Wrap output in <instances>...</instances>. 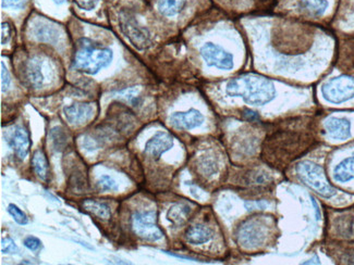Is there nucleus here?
I'll use <instances>...</instances> for the list:
<instances>
[{
  "label": "nucleus",
  "mask_w": 354,
  "mask_h": 265,
  "mask_svg": "<svg viewBox=\"0 0 354 265\" xmlns=\"http://www.w3.org/2000/svg\"><path fill=\"white\" fill-rule=\"evenodd\" d=\"M173 147V138L168 133H164L159 131L156 133L152 138L145 144L144 152L146 155L150 157L158 158L161 157L166 151H168Z\"/></svg>",
  "instance_id": "9b49d317"
},
{
  "label": "nucleus",
  "mask_w": 354,
  "mask_h": 265,
  "mask_svg": "<svg viewBox=\"0 0 354 265\" xmlns=\"http://www.w3.org/2000/svg\"><path fill=\"white\" fill-rule=\"evenodd\" d=\"M8 212L11 216H12V219L14 220V222H17L18 224L20 225H26L28 224V216L24 213L20 208L16 206V204H9L8 206Z\"/></svg>",
  "instance_id": "393cba45"
},
{
  "label": "nucleus",
  "mask_w": 354,
  "mask_h": 265,
  "mask_svg": "<svg viewBox=\"0 0 354 265\" xmlns=\"http://www.w3.org/2000/svg\"><path fill=\"white\" fill-rule=\"evenodd\" d=\"M112 57L114 54L109 48L95 46L91 41L82 39L78 50L75 52L71 67L79 72L94 75L108 67Z\"/></svg>",
  "instance_id": "7ed1b4c3"
},
{
  "label": "nucleus",
  "mask_w": 354,
  "mask_h": 265,
  "mask_svg": "<svg viewBox=\"0 0 354 265\" xmlns=\"http://www.w3.org/2000/svg\"><path fill=\"white\" fill-rule=\"evenodd\" d=\"M79 8L83 9V10L91 11L95 8L99 0H73Z\"/></svg>",
  "instance_id": "7c9ffc66"
},
{
  "label": "nucleus",
  "mask_w": 354,
  "mask_h": 265,
  "mask_svg": "<svg viewBox=\"0 0 354 265\" xmlns=\"http://www.w3.org/2000/svg\"><path fill=\"white\" fill-rule=\"evenodd\" d=\"M54 1H55V3H59V5H60V3H65V0H54Z\"/></svg>",
  "instance_id": "f704fd0d"
},
{
  "label": "nucleus",
  "mask_w": 354,
  "mask_h": 265,
  "mask_svg": "<svg viewBox=\"0 0 354 265\" xmlns=\"http://www.w3.org/2000/svg\"><path fill=\"white\" fill-rule=\"evenodd\" d=\"M62 131L63 129H60V127H56L52 131V140L54 142L55 148H57V150L67 145V138H63V137L67 136Z\"/></svg>",
  "instance_id": "bb28decb"
},
{
  "label": "nucleus",
  "mask_w": 354,
  "mask_h": 265,
  "mask_svg": "<svg viewBox=\"0 0 354 265\" xmlns=\"http://www.w3.org/2000/svg\"><path fill=\"white\" fill-rule=\"evenodd\" d=\"M191 208L186 204H178L169 209L167 218L175 225H182L189 219Z\"/></svg>",
  "instance_id": "5701e85b"
},
{
  "label": "nucleus",
  "mask_w": 354,
  "mask_h": 265,
  "mask_svg": "<svg viewBox=\"0 0 354 265\" xmlns=\"http://www.w3.org/2000/svg\"><path fill=\"white\" fill-rule=\"evenodd\" d=\"M82 206L86 211L91 213L92 215L99 218L101 220H108L112 216V210L106 204L99 202V201L88 199L82 202Z\"/></svg>",
  "instance_id": "6ab92c4d"
},
{
  "label": "nucleus",
  "mask_w": 354,
  "mask_h": 265,
  "mask_svg": "<svg viewBox=\"0 0 354 265\" xmlns=\"http://www.w3.org/2000/svg\"><path fill=\"white\" fill-rule=\"evenodd\" d=\"M32 167L39 180L46 182L50 174V167L43 150H37L32 158Z\"/></svg>",
  "instance_id": "aec40b11"
},
{
  "label": "nucleus",
  "mask_w": 354,
  "mask_h": 265,
  "mask_svg": "<svg viewBox=\"0 0 354 265\" xmlns=\"http://www.w3.org/2000/svg\"><path fill=\"white\" fill-rule=\"evenodd\" d=\"M18 250L16 242H13L9 237L1 240V253L3 255H13V253H18Z\"/></svg>",
  "instance_id": "cd10ccee"
},
{
  "label": "nucleus",
  "mask_w": 354,
  "mask_h": 265,
  "mask_svg": "<svg viewBox=\"0 0 354 265\" xmlns=\"http://www.w3.org/2000/svg\"><path fill=\"white\" fill-rule=\"evenodd\" d=\"M226 93L230 97H239L252 106H263L275 98L276 88L268 78L246 74L228 83Z\"/></svg>",
  "instance_id": "f03ea898"
},
{
  "label": "nucleus",
  "mask_w": 354,
  "mask_h": 265,
  "mask_svg": "<svg viewBox=\"0 0 354 265\" xmlns=\"http://www.w3.org/2000/svg\"><path fill=\"white\" fill-rule=\"evenodd\" d=\"M97 187L101 191H117L118 186H117L116 180L114 178L108 176H103L97 180Z\"/></svg>",
  "instance_id": "a878e982"
},
{
  "label": "nucleus",
  "mask_w": 354,
  "mask_h": 265,
  "mask_svg": "<svg viewBox=\"0 0 354 265\" xmlns=\"http://www.w3.org/2000/svg\"><path fill=\"white\" fill-rule=\"evenodd\" d=\"M244 116H246V118H248V120H256V118H259V116L255 114V112H253V111H246V114H244Z\"/></svg>",
  "instance_id": "72a5a7b5"
},
{
  "label": "nucleus",
  "mask_w": 354,
  "mask_h": 265,
  "mask_svg": "<svg viewBox=\"0 0 354 265\" xmlns=\"http://www.w3.org/2000/svg\"><path fill=\"white\" fill-rule=\"evenodd\" d=\"M295 173L302 183L313 189L319 196L331 198L336 195V189L328 183L325 173L319 165L311 161H302L295 167Z\"/></svg>",
  "instance_id": "20e7f679"
},
{
  "label": "nucleus",
  "mask_w": 354,
  "mask_h": 265,
  "mask_svg": "<svg viewBox=\"0 0 354 265\" xmlns=\"http://www.w3.org/2000/svg\"><path fill=\"white\" fill-rule=\"evenodd\" d=\"M26 0H1L3 8H20Z\"/></svg>",
  "instance_id": "473e14b6"
},
{
  "label": "nucleus",
  "mask_w": 354,
  "mask_h": 265,
  "mask_svg": "<svg viewBox=\"0 0 354 265\" xmlns=\"http://www.w3.org/2000/svg\"><path fill=\"white\" fill-rule=\"evenodd\" d=\"M32 34H33L34 39L37 41H43V43H50V44L57 43L60 36V31L56 24L41 20L34 25Z\"/></svg>",
  "instance_id": "dca6fc26"
},
{
  "label": "nucleus",
  "mask_w": 354,
  "mask_h": 265,
  "mask_svg": "<svg viewBox=\"0 0 354 265\" xmlns=\"http://www.w3.org/2000/svg\"><path fill=\"white\" fill-rule=\"evenodd\" d=\"M23 245L31 251H37L41 249V242L37 237L29 236L23 240Z\"/></svg>",
  "instance_id": "c756f323"
},
{
  "label": "nucleus",
  "mask_w": 354,
  "mask_h": 265,
  "mask_svg": "<svg viewBox=\"0 0 354 265\" xmlns=\"http://www.w3.org/2000/svg\"><path fill=\"white\" fill-rule=\"evenodd\" d=\"M326 133L331 139H337V140H344L350 136L351 131V124L342 118H329L326 120L325 124Z\"/></svg>",
  "instance_id": "2eb2a0df"
},
{
  "label": "nucleus",
  "mask_w": 354,
  "mask_h": 265,
  "mask_svg": "<svg viewBox=\"0 0 354 265\" xmlns=\"http://www.w3.org/2000/svg\"><path fill=\"white\" fill-rule=\"evenodd\" d=\"M11 34H12V32H11L10 25H9L8 23L1 24V43H3V45H5L6 43H8L11 37Z\"/></svg>",
  "instance_id": "2f4dec72"
},
{
  "label": "nucleus",
  "mask_w": 354,
  "mask_h": 265,
  "mask_svg": "<svg viewBox=\"0 0 354 265\" xmlns=\"http://www.w3.org/2000/svg\"><path fill=\"white\" fill-rule=\"evenodd\" d=\"M334 178L340 183H346L354 180V157L346 158L336 165Z\"/></svg>",
  "instance_id": "a211bd4d"
},
{
  "label": "nucleus",
  "mask_w": 354,
  "mask_h": 265,
  "mask_svg": "<svg viewBox=\"0 0 354 265\" xmlns=\"http://www.w3.org/2000/svg\"><path fill=\"white\" fill-rule=\"evenodd\" d=\"M26 78L30 85L34 88H39L46 82V65L41 58H32L26 69Z\"/></svg>",
  "instance_id": "ddd939ff"
},
{
  "label": "nucleus",
  "mask_w": 354,
  "mask_h": 265,
  "mask_svg": "<svg viewBox=\"0 0 354 265\" xmlns=\"http://www.w3.org/2000/svg\"><path fill=\"white\" fill-rule=\"evenodd\" d=\"M199 54L202 56L203 60L206 62V65L210 67L228 71L233 69L235 65L233 54L224 50L219 45L206 43L199 50Z\"/></svg>",
  "instance_id": "1a4fd4ad"
},
{
  "label": "nucleus",
  "mask_w": 354,
  "mask_h": 265,
  "mask_svg": "<svg viewBox=\"0 0 354 265\" xmlns=\"http://www.w3.org/2000/svg\"><path fill=\"white\" fill-rule=\"evenodd\" d=\"M95 107L92 103H73L63 109L66 120L71 125H81L93 118Z\"/></svg>",
  "instance_id": "9d476101"
},
{
  "label": "nucleus",
  "mask_w": 354,
  "mask_h": 265,
  "mask_svg": "<svg viewBox=\"0 0 354 265\" xmlns=\"http://www.w3.org/2000/svg\"><path fill=\"white\" fill-rule=\"evenodd\" d=\"M132 229L137 236L148 242H157L163 238V233L156 224L155 212H135L132 215Z\"/></svg>",
  "instance_id": "6e6552de"
},
{
  "label": "nucleus",
  "mask_w": 354,
  "mask_h": 265,
  "mask_svg": "<svg viewBox=\"0 0 354 265\" xmlns=\"http://www.w3.org/2000/svg\"><path fill=\"white\" fill-rule=\"evenodd\" d=\"M268 224L266 220L253 218L244 222L237 231V240L242 247H259L266 240L268 235Z\"/></svg>",
  "instance_id": "423d86ee"
},
{
  "label": "nucleus",
  "mask_w": 354,
  "mask_h": 265,
  "mask_svg": "<svg viewBox=\"0 0 354 265\" xmlns=\"http://www.w3.org/2000/svg\"><path fill=\"white\" fill-rule=\"evenodd\" d=\"M299 8L310 16H323L328 8L327 0H299Z\"/></svg>",
  "instance_id": "412c9836"
},
{
  "label": "nucleus",
  "mask_w": 354,
  "mask_h": 265,
  "mask_svg": "<svg viewBox=\"0 0 354 265\" xmlns=\"http://www.w3.org/2000/svg\"><path fill=\"white\" fill-rule=\"evenodd\" d=\"M11 84V78L10 74H9V71L7 67H6L5 63L1 62V92L5 93L7 90L10 87Z\"/></svg>",
  "instance_id": "c85d7f7f"
},
{
  "label": "nucleus",
  "mask_w": 354,
  "mask_h": 265,
  "mask_svg": "<svg viewBox=\"0 0 354 265\" xmlns=\"http://www.w3.org/2000/svg\"><path fill=\"white\" fill-rule=\"evenodd\" d=\"M199 167L203 174L206 176H213L218 170L217 162L212 158H203L199 162Z\"/></svg>",
  "instance_id": "b1692460"
},
{
  "label": "nucleus",
  "mask_w": 354,
  "mask_h": 265,
  "mask_svg": "<svg viewBox=\"0 0 354 265\" xmlns=\"http://www.w3.org/2000/svg\"><path fill=\"white\" fill-rule=\"evenodd\" d=\"M322 95L328 103L339 105L354 97V78L351 76H338L331 78L322 86Z\"/></svg>",
  "instance_id": "0eeeda50"
},
{
  "label": "nucleus",
  "mask_w": 354,
  "mask_h": 265,
  "mask_svg": "<svg viewBox=\"0 0 354 265\" xmlns=\"http://www.w3.org/2000/svg\"><path fill=\"white\" fill-rule=\"evenodd\" d=\"M186 238L191 245H203L212 240L213 231L205 225H194L186 231Z\"/></svg>",
  "instance_id": "f3484780"
},
{
  "label": "nucleus",
  "mask_w": 354,
  "mask_h": 265,
  "mask_svg": "<svg viewBox=\"0 0 354 265\" xmlns=\"http://www.w3.org/2000/svg\"><path fill=\"white\" fill-rule=\"evenodd\" d=\"M186 0H158V10L165 17H175L181 12Z\"/></svg>",
  "instance_id": "4be33fe9"
},
{
  "label": "nucleus",
  "mask_w": 354,
  "mask_h": 265,
  "mask_svg": "<svg viewBox=\"0 0 354 265\" xmlns=\"http://www.w3.org/2000/svg\"><path fill=\"white\" fill-rule=\"evenodd\" d=\"M8 142L13 151L16 152L21 160L26 159L31 147V140H30L29 133L24 127H17L13 129L10 136L8 137Z\"/></svg>",
  "instance_id": "4468645a"
},
{
  "label": "nucleus",
  "mask_w": 354,
  "mask_h": 265,
  "mask_svg": "<svg viewBox=\"0 0 354 265\" xmlns=\"http://www.w3.org/2000/svg\"><path fill=\"white\" fill-rule=\"evenodd\" d=\"M315 140V133L308 124L297 129H280L267 137L264 158L269 165L282 169L311 149Z\"/></svg>",
  "instance_id": "f257e3e1"
},
{
  "label": "nucleus",
  "mask_w": 354,
  "mask_h": 265,
  "mask_svg": "<svg viewBox=\"0 0 354 265\" xmlns=\"http://www.w3.org/2000/svg\"><path fill=\"white\" fill-rule=\"evenodd\" d=\"M204 116L195 109H190L186 112H176L170 116V123L176 129H192L202 125Z\"/></svg>",
  "instance_id": "f8f14e48"
},
{
  "label": "nucleus",
  "mask_w": 354,
  "mask_h": 265,
  "mask_svg": "<svg viewBox=\"0 0 354 265\" xmlns=\"http://www.w3.org/2000/svg\"><path fill=\"white\" fill-rule=\"evenodd\" d=\"M120 30L139 50H146L153 45L152 36L146 28L141 25L129 11H121L119 14Z\"/></svg>",
  "instance_id": "39448f33"
}]
</instances>
